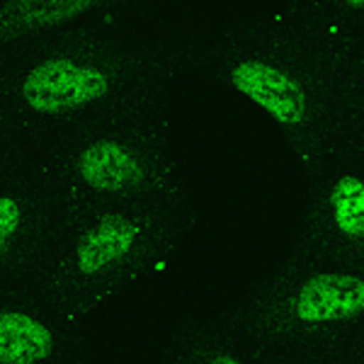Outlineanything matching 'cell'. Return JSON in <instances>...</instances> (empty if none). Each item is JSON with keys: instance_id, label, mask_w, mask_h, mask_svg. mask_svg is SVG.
<instances>
[{"instance_id": "obj_3", "label": "cell", "mask_w": 364, "mask_h": 364, "mask_svg": "<svg viewBox=\"0 0 364 364\" xmlns=\"http://www.w3.org/2000/svg\"><path fill=\"white\" fill-rule=\"evenodd\" d=\"M44 180L68 209L182 199L166 163L136 141L109 134L75 144Z\"/></svg>"}, {"instance_id": "obj_5", "label": "cell", "mask_w": 364, "mask_h": 364, "mask_svg": "<svg viewBox=\"0 0 364 364\" xmlns=\"http://www.w3.org/2000/svg\"><path fill=\"white\" fill-rule=\"evenodd\" d=\"M66 214L44 175H0V291L29 289Z\"/></svg>"}, {"instance_id": "obj_7", "label": "cell", "mask_w": 364, "mask_h": 364, "mask_svg": "<svg viewBox=\"0 0 364 364\" xmlns=\"http://www.w3.org/2000/svg\"><path fill=\"white\" fill-rule=\"evenodd\" d=\"M228 83L238 95H243L284 129L299 132L314 119V102L306 83L291 73V68L279 66L269 58H236L228 66Z\"/></svg>"}, {"instance_id": "obj_9", "label": "cell", "mask_w": 364, "mask_h": 364, "mask_svg": "<svg viewBox=\"0 0 364 364\" xmlns=\"http://www.w3.org/2000/svg\"><path fill=\"white\" fill-rule=\"evenodd\" d=\"M107 0H3L0 3V51L68 27L97 13Z\"/></svg>"}, {"instance_id": "obj_10", "label": "cell", "mask_w": 364, "mask_h": 364, "mask_svg": "<svg viewBox=\"0 0 364 364\" xmlns=\"http://www.w3.org/2000/svg\"><path fill=\"white\" fill-rule=\"evenodd\" d=\"M326 224L340 243L364 248V178L357 173H340L323 192Z\"/></svg>"}, {"instance_id": "obj_4", "label": "cell", "mask_w": 364, "mask_h": 364, "mask_svg": "<svg viewBox=\"0 0 364 364\" xmlns=\"http://www.w3.org/2000/svg\"><path fill=\"white\" fill-rule=\"evenodd\" d=\"M0 364H112L95 326L27 289L0 291Z\"/></svg>"}, {"instance_id": "obj_6", "label": "cell", "mask_w": 364, "mask_h": 364, "mask_svg": "<svg viewBox=\"0 0 364 364\" xmlns=\"http://www.w3.org/2000/svg\"><path fill=\"white\" fill-rule=\"evenodd\" d=\"M114 90H119V75L112 63L83 51L37 56L13 83L15 102L42 119H63L100 109Z\"/></svg>"}, {"instance_id": "obj_2", "label": "cell", "mask_w": 364, "mask_h": 364, "mask_svg": "<svg viewBox=\"0 0 364 364\" xmlns=\"http://www.w3.org/2000/svg\"><path fill=\"white\" fill-rule=\"evenodd\" d=\"M233 318L269 352L364 323V272L316 267L260 282L233 304Z\"/></svg>"}, {"instance_id": "obj_1", "label": "cell", "mask_w": 364, "mask_h": 364, "mask_svg": "<svg viewBox=\"0 0 364 364\" xmlns=\"http://www.w3.org/2000/svg\"><path fill=\"white\" fill-rule=\"evenodd\" d=\"M187 219L185 199L68 209L27 291L95 326L166 274Z\"/></svg>"}, {"instance_id": "obj_8", "label": "cell", "mask_w": 364, "mask_h": 364, "mask_svg": "<svg viewBox=\"0 0 364 364\" xmlns=\"http://www.w3.org/2000/svg\"><path fill=\"white\" fill-rule=\"evenodd\" d=\"M272 355L233 318L180 328L158 343L146 364H267Z\"/></svg>"}, {"instance_id": "obj_11", "label": "cell", "mask_w": 364, "mask_h": 364, "mask_svg": "<svg viewBox=\"0 0 364 364\" xmlns=\"http://www.w3.org/2000/svg\"><path fill=\"white\" fill-rule=\"evenodd\" d=\"M340 8L350 10V13H364V0H333Z\"/></svg>"}]
</instances>
